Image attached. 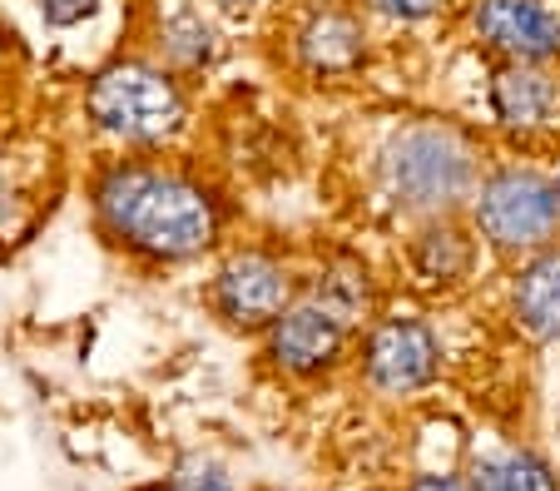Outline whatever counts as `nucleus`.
Wrapping results in <instances>:
<instances>
[{
  "label": "nucleus",
  "mask_w": 560,
  "mask_h": 491,
  "mask_svg": "<svg viewBox=\"0 0 560 491\" xmlns=\"http://www.w3.org/2000/svg\"><path fill=\"white\" fill-rule=\"evenodd\" d=\"M95 219L149 264H189L219 238L223 209L194 174L154 160H115L95 179Z\"/></svg>",
  "instance_id": "nucleus-1"
},
{
  "label": "nucleus",
  "mask_w": 560,
  "mask_h": 491,
  "mask_svg": "<svg viewBox=\"0 0 560 491\" xmlns=\"http://www.w3.org/2000/svg\"><path fill=\"white\" fill-rule=\"evenodd\" d=\"M377 184L407 219H446L471 209L481 184V144L452 119H412L392 129L377 154Z\"/></svg>",
  "instance_id": "nucleus-2"
},
{
  "label": "nucleus",
  "mask_w": 560,
  "mask_h": 491,
  "mask_svg": "<svg viewBox=\"0 0 560 491\" xmlns=\"http://www.w3.org/2000/svg\"><path fill=\"white\" fill-rule=\"evenodd\" d=\"M85 115L100 135L119 144H170L189 125V100L170 65L154 60H115L85 90Z\"/></svg>",
  "instance_id": "nucleus-3"
},
{
  "label": "nucleus",
  "mask_w": 560,
  "mask_h": 491,
  "mask_svg": "<svg viewBox=\"0 0 560 491\" xmlns=\"http://www.w3.org/2000/svg\"><path fill=\"white\" fill-rule=\"evenodd\" d=\"M471 224L501 254H536L560 234V194L530 164H501L481 174L471 194Z\"/></svg>",
  "instance_id": "nucleus-4"
},
{
  "label": "nucleus",
  "mask_w": 560,
  "mask_h": 491,
  "mask_svg": "<svg viewBox=\"0 0 560 491\" xmlns=\"http://www.w3.org/2000/svg\"><path fill=\"white\" fill-rule=\"evenodd\" d=\"M298 299V278L283 258L264 254V248H238L233 258H223V268L213 273L209 303L229 328L258 332L273 328Z\"/></svg>",
  "instance_id": "nucleus-5"
},
{
  "label": "nucleus",
  "mask_w": 560,
  "mask_h": 491,
  "mask_svg": "<svg viewBox=\"0 0 560 491\" xmlns=\"http://www.w3.org/2000/svg\"><path fill=\"white\" fill-rule=\"evenodd\" d=\"M352 328H358V318H352L348 308H338L332 299L307 289V293H298L293 308L268 328V358L293 377L332 373V367L342 363V353H348Z\"/></svg>",
  "instance_id": "nucleus-6"
},
{
  "label": "nucleus",
  "mask_w": 560,
  "mask_h": 491,
  "mask_svg": "<svg viewBox=\"0 0 560 491\" xmlns=\"http://www.w3.org/2000/svg\"><path fill=\"white\" fill-rule=\"evenodd\" d=\"M442 373V338L422 318H382L362 342V377L382 397L422 393Z\"/></svg>",
  "instance_id": "nucleus-7"
},
{
  "label": "nucleus",
  "mask_w": 560,
  "mask_h": 491,
  "mask_svg": "<svg viewBox=\"0 0 560 491\" xmlns=\"http://www.w3.org/2000/svg\"><path fill=\"white\" fill-rule=\"evenodd\" d=\"M471 31L506 65H550L560 60V15L546 0H476Z\"/></svg>",
  "instance_id": "nucleus-8"
},
{
  "label": "nucleus",
  "mask_w": 560,
  "mask_h": 491,
  "mask_svg": "<svg viewBox=\"0 0 560 491\" xmlns=\"http://www.w3.org/2000/svg\"><path fill=\"white\" fill-rule=\"evenodd\" d=\"M491 109L511 135H540L560 119V80L546 65H501L491 80Z\"/></svg>",
  "instance_id": "nucleus-9"
},
{
  "label": "nucleus",
  "mask_w": 560,
  "mask_h": 491,
  "mask_svg": "<svg viewBox=\"0 0 560 491\" xmlns=\"http://www.w3.org/2000/svg\"><path fill=\"white\" fill-rule=\"evenodd\" d=\"M511 318L536 342H560V248L546 244L516 268Z\"/></svg>",
  "instance_id": "nucleus-10"
},
{
  "label": "nucleus",
  "mask_w": 560,
  "mask_h": 491,
  "mask_svg": "<svg viewBox=\"0 0 560 491\" xmlns=\"http://www.w3.org/2000/svg\"><path fill=\"white\" fill-rule=\"evenodd\" d=\"M407 264H412V273L422 278V283H432V289H452V283L471 278V268H476L471 229H466L456 214L422 219V229H417L412 244H407Z\"/></svg>",
  "instance_id": "nucleus-11"
},
{
  "label": "nucleus",
  "mask_w": 560,
  "mask_h": 491,
  "mask_svg": "<svg viewBox=\"0 0 560 491\" xmlns=\"http://www.w3.org/2000/svg\"><path fill=\"white\" fill-rule=\"evenodd\" d=\"M298 60L313 75H352L368 60V31L352 11H317L298 31Z\"/></svg>",
  "instance_id": "nucleus-12"
},
{
  "label": "nucleus",
  "mask_w": 560,
  "mask_h": 491,
  "mask_svg": "<svg viewBox=\"0 0 560 491\" xmlns=\"http://www.w3.org/2000/svg\"><path fill=\"white\" fill-rule=\"evenodd\" d=\"M159 55L170 70H203L213 60V25L203 21L199 5H179L159 25Z\"/></svg>",
  "instance_id": "nucleus-13"
},
{
  "label": "nucleus",
  "mask_w": 560,
  "mask_h": 491,
  "mask_svg": "<svg viewBox=\"0 0 560 491\" xmlns=\"http://www.w3.org/2000/svg\"><path fill=\"white\" fill-rule=\"evenodd\" d=\"M471 491H560V481L536 452H501L476 467Z\"/></svg>",
  "instance_id": "nucleus-14"
},
{
  "label": "nucleus",
  "mask_w": 560,
  "mask_h": 491,
  "mask_svg": "<svg viewBox=\"0 0 560 491\" xmlns=\"http://www.w3.org/2000/svg\"><path fill=\"white\" fill-rule=\"evenodd\" d=\"M442 5H446V0H368V11H377L382 21H397V25L432 21Z\"/></svg>",
  "instance_id": "nucleus-15"
},
{
  "label": "nucleus",
  "mask_w": 560,
  "mask_h": 491,
  "mask_svg": "<svg viewBox=\"0 0 560 491\" xmlns=\"http://www.w3.org/2000/svg\"><path fill=\"white\" fill-rule=\"evenodd\" d=\"M45 15V25H55V31H70V25L90 21V15L100 11V0H35Z\"/></svg>",
  "instance_id": "nucleus-16"
},
{
  "label": "nucleus",
  "mask_w": 560,
  "mask_h": 491,
  "mask_svg": "<svg viewBox=\"0 0 560 491\" xmlns=\"http://www.w3.org/2000/svg\"><path fill=\"white\" fill-rule=\"evenodd\" d=\"M407 491H471V481H462V477H442V471H432V477H417Z\"/></svg>",
  "instance_id": "nucleus-17"
},
{
  "label": "nucleus",
  "mask_w": 560,
  "mask_h": 491,
  "mask_svg": "<svg viewBox=\"0 0 560 491\" xmlns=\"http://www.w3.org/2000/svg\"><path fill=\"white\" fill-rule=\"evenodd\" d=\"M11 219H15V194H11V184L0 179V234L11 229Z\"/></svg>",
  "instance_id": "nucleus-18"
},
{
  "label": "nucleus",
  "mask_w": 560,
  "mask_h": 491,
  "mask_svg": "<svg viewBox=\"0 0 560 491\" xmlns=\"http://www.w3.org/2000/svg\"><path fill=\"white\" fill-rule=\"evenodd\" d=\"M213 11H223V15H248L258 5V0H209Z\"/></svg>",
  "instance_id": "nucleus-19"
},
{
  "label": "nucleus",
  "mask_w": 560,
  "mask_h": 491,
  "mask_svg": "<svg viewBox=\"0 0 560 491\" xmlns=\"http://www.w3.org/2000/svg\"><path fill=\"white\" fill-rule=\"evenodd\" d=\"M144 491H194V487H184L179 477H170V481H159V487H144Z\"/></svg>",
  "instance_id": "nucleus-20"
},
{
  "label": "nucleus",
  "mask_w": 560,
  "mask_h": 491,
  "mask_svg": "<svg viewBox=\"0 0 560 491\" xmlns=\"http://www.w3.org/2000/svg\"><path fill=\"white\" fill-rule=\"evenodd\" d=\"M556 194H560V174H556Z\"/></svg>",
  "instance_id": "nucleus-21"
}]
</instances>
